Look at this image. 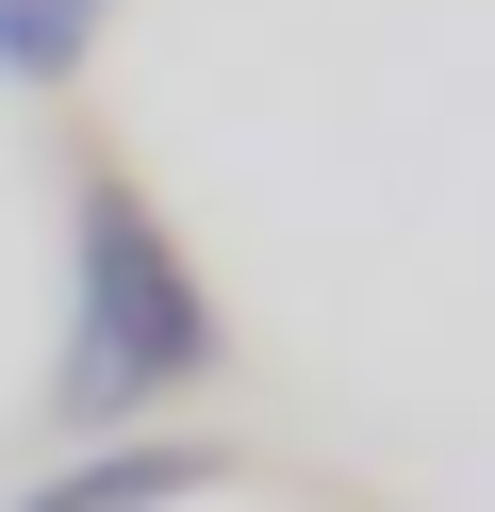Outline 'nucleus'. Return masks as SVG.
I'll list each match as a JSON object with an SVG mask.
<instances>
[{
	"label": "nucleus",
	"mask_w": 495,
	"mask_h": 512,
	"mask_svg": "<svg viewBox=\"0 0 495 512\" xmlns=\"http://www.w3.org/2000/svg\"><path fill=\"white\" fill-rule=\"evenodd\" d=\"M215 446H182V430H116V446H83V463H50V479H17L0 512H165V496H215Z\"/></svg>",
	"instance_id": "2"
},
{
	"label": "nucleus",
	"mask_w": 495,
	"mask_h": 512,
	"mask_svg": "<svg viewBox=\"0 0 495 512\" xmlns=\"http://www.w3.org/2000/svg\"><path fill=\"white\" fill-rule=\"evenodd\" d=\"M99 34H116V0H0V83L50 100V83L99 67Z\"/></svg>",
	"instance_id": "3"
},
{
	"label": "nucleus",
	"mask_w": 495,
	"mask_h": 512,
	"mask_svg": "<svg viewBox=\"0 0 495 512\" xmlns=\"http://www.w3.org/2000/svg\"><path fill=\"white\" fill-rule=\"evenodd\" d=\"M215 364H231V331H215L198 248L165 232L116 166H83V182H66V364H50V430L116 446V430H149L165 397H198Z\"/></svg>",
	"instance_id": "1"
}]
</instances>
